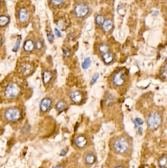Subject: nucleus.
Returning <instances> with one entry per match:
<instances>
[{"instance_id":"f257e3e1","label":"nucleus","mask_w":167,"mask_h":168,"mask_svg":"<svg viewBox=\"0 0 167 168\" xmlns=\"http://www.w3.org/2000/svg\"><path fill=\"white\" fill-rule=\"evenodd\" d=\"M25 84L23 78L17 74H12L0 84V102L9 103L17 99L24 89Z\"/></svg>"},{"instance_id":"f03ea898","label":"nucleus","mask_w":167,"mask_h":168,"mask_svg":"<svg viewBox=\"0 0 167 168\" xmlns=\"http://www.w3.org/2000/svg\"><path fill=\"white\" fill-rule=\"evenodd\" d=\"M33 9L29 0L18 1L15 8V17L18 27L25 28L28 26L34 12Z\"/></svg>"},{"instance_id":"7ed1b4c3","label":"nucleus","mask_w":167,"mask_h":168,"mask_svg":"<svg viewBox=\"0 0 167 168\" xmlns=\"http://www.w3.org/2000/svg\"><path fill=\"white\" fill-rule=\"evenodd\" d=\"M36 62L29 57H23L17 62V74L22 78L30 76L35 70Z\"/></svg>"},{"instance_id":"20e7f679","label":"nucleus","mask_w":167,"mask_h":168,"mask_svg":"<svg viewBox=\"0 0 167 168\" xmlns=\"http://www.w3.org/2000/svg\"><path fill=\"white\" fill-rule=\"evenodd\" d=\"M112 146L113 151L122 156L128 155L132 150L131 140L123 135L119 136L113 140Z\"/></svg>"},{"instance_id":"39448f33","label":"nucleus","mask_w":167,"mask_h":168,"mask_svg":"<svg viewBox=\"0 0 167 168\" xmlns=\"http://www.w3.org/2000/svg\"><path fill=\"white\" fill-rule=\"evenodd\" d=\"M3 116L6 121L9 123L17 122L22 117L20 109L16 107H11L6 109Z\"/></svg>"},{"instance_id":"423d86ee","label":"nucleus","mask_w":167,"mask_h":168,"mask_svg":"<svg viewBox=\"0 0 167 168\" xmlns=\"http://www.w3.org/2000/svg\"><path fill=\"white\" fill-rule=\"evenodd\" d=\"M161 123V116L157 112L151 113L148 119V126L152 129L157 128Z\"/></svg>"},{"instance_id":"0eeeda50","label":"nucleus","mask_w":167,"mask_h":168,"mask_svg":"<svg viewBox=\"0 0 167 168\" xmlns=\"http://www.w3.org/2000/svg\"><path fill=\"white\" fill-rule=\"evenodd\" d=\"M127 80L125 72L122 70H119L114 74L112 76V83L117 87L123 86Z\"/></svg>"},{"instance_id":"6e6552de","label":"nucleus","mask_w":167,"mask_h":168,"mask_svg":"<svg viewBox=\"0 0 167 168\" xmlns=\"http://www.w3.org/2000/svg\"><path fill=\"white\" fill-rule=\"evenodd\" d=\"M88 7L84 3L78 4L75 8V13L78 18L84 17L88 13Z\"/></svg>"},{"instance_id":"1a4fd4ad","label":"nucleus","mask_w":167,"mask_h":168,"mask_svg":"<svg viewBox=\"0 0 167 168\" xmlns=\"http://www.w3.org/2000/svg\"><path fill=\"white\" fill-rule=\"evenodd\" d=\"M34 40L32 38L26 39L23 45V50L26 53H32L34 50Z\"/></svg>"},{"instance_id":"9d476101","label":"nucleus","mask_w":167,"mask_h":168,"mask_svg":"<svg viewBox=\"0 0 167 168\" xmlns=\"http://www.w3.org/2000/svg\"><path fill=\"white\" fill-rule=\"evenodd\" d=\"M52 105V100L49 98H45L40 103V109L41 112H48Z\"/></svg>"},{"instance_id":"9b49d317","label":"nucleus","mask_w":167,"mask_h":168,"mask_svg":"<svg viewBox=\"0 0 167 168\" xmlns=\"http://www.w3.org/2000/svg\"><path fill=\"white\" fill-rule=\"evenodd\" d=\"M74 143L79 148H82L87 145L88 141L85 137L83 136H79L75 139Z\"/></svg>"},{"instance_id":"f8f14e48","label":"nucleus","mask_w":167,"mask_h":168,"mask_svg":"<svg viewBox=\"0 0 167 168\" xmlns=\"http://www.w3.org/2000/svg\"><path fill=\"white\" fill-rule=\"evenodd\" d=\"M72 101L75 103H79L82 100V95L78 90L72 91L70 95Z\"/></svg>"},{"instance_id":"ddd939ff","label":"nucleus","mask_w":167,"mask_h":168,"mask_svg":"<svg viewBox=\"0 0 167 168\" xmlns=\"http://www.w3.org/2000/svg\"><path fill=\"white\" fill-rule=\"evenodd\" d=\"M34 49L36 51L40 52L43 50L44 48V42L43 40L40 38L37 39H34Z\"/></svg>"},{"instance_id":"4468645a","label":"nucleus","mask_w":167,"mask_h":168,"mask_svg":"<svg viewBox=\"0 0 167 168\" xmlns=\"http://www.w3.org/2000/svg\"><path fill=\"white\" fill-rule=\"evenodd\" d=\"M53 78V74L50 71L46 70L43 74V82L45 85L49 84Z\"/></svg>"},{"instance_id":"2eb2a0df","label":"nucleus","mask_w":167,"mask_h":168,"mask_svg":"<svg viewBox=\"0 0 167 168\" xmlns=\"http://www.w3.org/2000/svg\"><path fill=\"white\" fill-rule=\"evenodd\" d=\"M56 24L57 26L62 30H63L66 27V20L65 17H58L56 19Z\"/></svg>"},{"instance_id":"dca6fc26","label":"nucleus","mask_w":167,"mask_h":168,"mask_svg":"<svg viewBox=\"0 0 167 168\" xmlns=\"http://www.w3.org/2000/svg\"><path fill=\"white\" fill-rule=\"evenodd\" d=\"M102 59L104 62L106 64L110 63L112 62L114 59V57L113 56L111 53L108 52L103 54L102 55Z\"/></svg>"},{"instance_id":"f3484780","label":"nucleus","mask_w":167,"mask_h":168,"mask_svg":"<svg viewBox=\"0 0 167 168\" xmlns=\"http://www.w3.org/2000/svg\"><path fill=\"white\" fill-rule=\"evenodd\" d=\"M113 27V23L109 19H106L102 24V28L105 32H109Z\"/></svg>"},{"instance_id":"a211bd4d","label":"nucleus","mask_w":167,"mask_h":168,"mask_svg":"<svg viewBox=\"0 0 167 168\" xmlns=\"http://www.w3.org/2000/svg\"><path fill=\"white\" fill-rule=\"evenodd\" d=\"M115 101V99L114 96L111 94H108L106 96L105 102L106 105L108 106H110L113 105Z\"/></svg>"},{"instance_id":"6ab92c4d","label":"nucleus","mask_w":167,"mask_h":168,"mask_svg":"<svg viewBox=\"0 0 167 168\" xmlns=\"http://www.w3.org/2000/svg\"><path fill=\"white\" fill-rule=\"evenodd\" d=\"M96 157L92 153L88 154L85 158V162L88 165H92L96 162Z\"/></svg>"},{"instance_id":"aec40b11","label":"nucleus","mask_w":167,"mask_h":168,"mask_svg":"<svg viewBox=\"0 0 167 168\" xmlns=\"http://www.w3.org/2000/svg\"><path fill=\"white\" fill-rule=\"evenodd\" d=\"M9 18L6 15H2L0 16V27H3L6 26L8 23Z\"/></svg>"},{"instance_id":"412c9836","label":"nucleus","mask_w":167,"mask_h":168,"mask_svg":"<svg viewBox=\"0 0 167 168\" xmlns=\"http://www.w3.org/2000/svg\"><path fill=\"white\" fill-rule=\"evenodd\" d=\"M51 6L54 7H58L61 6L64 3L65 0H49Z\"/></svg>"},{"instance_id":"4be33fe9","label":"nucleus","mask_w":167,"mask_h":168,"mask_svg":"<svg viewBox=\"0 0 167 168\" xmlns=\"http://www.w3.org/2000/svg\"><path fill=\"white\" fill-rule=\"evenodd\" d=\"M99 50L100 53H102L103 54L109 52V47L108 45L106 44H102L99 46Z\"/></svg>"},{"instance_id":"5701e85b","label":"nucleus","mask_w":167,"mask_h":168,"mask_svg":"<svg viewBox=\"0 0 167 168\" xmlns=\"http://www.w3.org/2000/svg\"><path fill=\"white\" fill-rule=\"evenodd\" d=\"M159 165L162 168H166L167 165V156L165 155L162 157L159 160Z\"/></svg>"},{"instance_id":"b1692460","label":"nucleus","mask_w":167,"mask_h":168,"mask_svg":"<svg viewBox=\"0 0 167 168\" xmlns=\"http://www.w3.org/2000/svg\"><path fill=\"white\" fill-rule=\"evenodd\" d=\"M91 63V60L90 58L89 57L86 58L84 60V62L82 64V67L84 69H87L90 66Z\"/></svg>"},{"instance_id":"393cba45","label":"nucleus","mask_w":167,"mask_h":168,"mask_svg":"<svg viewBox=\"0 0 167 168\" xmlns=\"http://www.w3.org/2000/svg\"><path fill=\"white\" fill-rule=\"evenodd\" d=\"M64 107H65V103L64 102V101L62 100L58 101L56 104V109L59 112H61L62 111H63V110L64 109Z\"/></svg>"},{"instance_id":"a878e982","label":"nucleus","mask_w":167,"mask_h":168,"mask_svg":"<svg viewBox=\"0 0 167 168\" xmlns=\"http://www.w3.org/2000/svg\"><path fill=\"white\" fill-rule=\"evenodd\" d=\"M167 64H165V66L162 68L161 70L160 77L164 79L167 78Z\"/></svg>"},{"instance_id":"bb28decb","label":"nucleus","mask_w":167,"mask_h":168,"mask_svg":"<svg viewBox=\"0 0 167 168\" xmlns=\"http://www.w3.org/2000/svg\"><path fill=\"white\" fill-rule=\"evenodd\" d=\"M96 22L97 24L99 25V26L102 25L103 22H104L103 17L101 15H98L96 18Z\"/></svg>"},{"instance_id":"cd10ccee","label":"nucleus","mask_w":167,"mask_h":168,"mask_svg":"<svg viewBox=\"0 0 167 168\" xmlns=\"http://www.w3.org/2000/svg\"><path fill=\"white\" fill-rule=\"evenodd\" d=\"M134 123L135 126L137 127V126H139L140 125H142L143 123V120L141 118H137L135 119V120H134Z\"/></svg>"},{"instance_id":"c85d7f7f","label":"nucleus","mask_w":167,"mask_h":168,"mask_svg":"<svg viewBox=\"0 0 167 168\" xmlns=\"http://www.w3.org/2000/svg\"><path fill=\"white\" fill-rule=\"evenodd\" d=\"M20 44H21V39H17L16 43L15 45L14 48H13V51L14 52H17V51L18 50Z\"/></svg>"},{"instance_id":"c756f323","label":"nucleus","mask_w":167,"mask_h":168,"mask_svg":"<svg viewBox=\"0 0 167 168\" xmlns=\"http://www.w3.org/2000/svg\"><path fill=\"white\" fill-rule=\"evenodd\" d=\"M47 34V38H48L49 41L50 43L53 42V40H54V36L52 34H51V33L49 32H48Z\"/></svg>"},{"instance_id":"7c9ffc66","label":"nucleus","mask_w":167,"mask_h":168,"mask_svg":"<svg viewBox=\"0 0 167 168\" xmlns=\"http://www.w3.org/2000/svg\"><path fill=\"white\" fill-rule=\"evenodd\" d=\"M99 74L97 73V74H96L95 75H94L93 76V77L92 78V80H91V84H94L95 82L97 81V80H98V79L99 78Z\"/></svg>"},{"instance_id":"2f4dec72","label":"nucleus","mask_w":167,"mask_h":168,"mask_svg":"<svg viewBox=\"0 0 167 168\" xmlns=\"http://www.w3.org/2000/svg\"><path fill=\"white\" fill-rule=\"evenodd\" d=\"M5 9V2L4 0H0V11H3Z\"/></svg>"},{"instance_id":"473e14b6","label":"nucleus","mask_w":167,"mask_h":168,"mask_svg":"<svg viewBox=\"0 0 167 168\" xmlns=\"http://www.w3.org/2000/svg\"><path fill=\"white\" fill-rule=\"evenodd\" d=\"M55 32V34H56V36H57L58 37H60L61 36V32L58 29H56Z\"/></svg>"},{"instance_id":"72a5a7b5","label":"nucleus","mask_w":167,"mask_h":168,"mask_svg":"<svg viewBox=\"0 0 167 168\" xmlns=\"http://www.w3.org/2000/svg\"><path fill=\"white\" fill-rule=\"evenodd\" d=\"M64 54L65 56H69V55L70 54V50L68 49H65L64 50Z\"/></svg>"},{"instance_id":"f704fd0d","label":"nucleus","mask_w":167,"mask_h":168,"mask_svg":"<svg viewBox=\"0 0 167 168\" xmlns=\"http://www.w3.org/2000/svg\"><path fill=\"white\" fill-rule=\"evenodd\" d=\"M3 38H2V35L0 34V47H1V46L3 44Z\"/></svg>"},{"instance_id":"c9c22d12","label":"nucleus","mask_w":167,"mask_h":168,"mask_svg":"<svg viewBox=\"0 0 167 168\" xmlns=\"http://www.w3.org/2000/svg\"><path fill=\"white\" fill-rule=\"evenodd\" d=\"M65 154H66V152L64 151H63H63H62L61 153V154H60V155H63H63H64Z\"/></svg>"},{"instance_id":"e433bc0d","label":"nucleus","mask_w":167,"mask_h":168,"mask_svg":"<svg viewBox=\"0 0 167 168\" xmlns=\"http://www.w3.org/2000/svg\"><path fill=\"white\" fill-rule=\"evenodd\" d=\"M114 168H124L123 166H117L116 167H115Z\"/></svg>"},{"instance_id":"4c0bfd02","label":"nucleus","mask_w":167,"mask_h":168,"mask_svg":"<svg viewBox=\"0 0 167 168\" xmlns=\"http://www.w3.org/2000/svg\"><path fill=\"white\" fill-rule=\"evenodd\" d=\"M142 128H141V127H140L139 128V132L140 133L142 134Z\"/></svg>"},{"instance_id":"58836bf2","label":"nucleus","mask_w":167,"mask_h":168,"mask_svg":"<svg viewBox=\"0 0 167 168\" xmlns=\"http://www.w3.org/2000/svg\"><path fill=\"white\" fill-rule=\"evenodd\" d=\"M55 168H63L61 166H57V167H55Z\"/></svg>"},{"instance_id":"ea45409f","label":"nucleus","mask_w":167,"mask_h":168,"mask_svg":"<svg viewBox=\"0 0 167 168\" xmlns=\"http://www.w3.org/2000/svg\"><path fill=\"white\" fill-rule=\"evenodd\" d=\"M159 1H164V0H159Z\"/></svg>"}]
</instances>
